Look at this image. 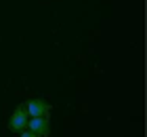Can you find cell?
<instances>
[{
    "mask_svg": "<svg viewBox=\"0 0 147 137\" xmlns=\"http://www.w3.org/2000/svg\"><path fill=\"white\" fill-rule=\"evenodd\" d=\"M28 120H30V114L25 110V104H19L9 116V125L6 127H9L11 133H21L23 129H28Z\"/></svg>",
    "mask_w": 147,
    "mask_h": 137,
    "instance_id": "6da1fadb",
    "label": "cell"
},
{
    "mask_svg": "<svg viewBox=\"0 0 147 137\" xmlns=\"http://www.w3.org/2000/svg\"><path fill=\"white\" fill-rule=\"evenodd\" d=\"M28 129L38 137H51V118L49 116H34L28 120Z\"/></svg>",
    "mask_w": 147,
    "mask_h": 137,
    "instance_id": "7a4b0ae2",
    "label": "cell"
},
{
    "mask_svg": "<svg viewBox=\"0 0 147 137\" xmlns=\"http://www.w3.org/2000/svg\"><path fill=\"white\" fill-rule=\"evenodd\" d=\"M25 110H28L30 118H34V116H51L53 106L44 99H30V101H25Z\"/></svg>",
    "mask_w": 147,
    "mask_h": 137,
    "instance_id": "3957f363",
    "label": "cell"
},
{
    "mask_svg": "<svg viewBox=\"0 0 147 137\" xmlns=\"http://www.w3.org/2000/svg\"><path fill=\"white\" fill-rule=\"evenodd\" d=\"M19 137H38V135H34V133L30 131V129H23V131L19 133Z\"/></svg>",
    "mask_w": 147,
    "mask_h": 137,
    "instance_id": "277c9868",
    "label": "cell"
}]
</instances>
